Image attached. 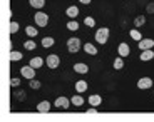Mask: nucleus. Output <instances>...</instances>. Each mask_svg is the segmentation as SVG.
Wrapping results in <instances>:
<instances>
[{
	"label": "nucleus",
	"mask_w": 154,
	"mask_h": 122,
	"mask_svg": "<svg viewBox=\"0 0 154 122\" xmlns=\"http://www.w3.org/2000/svg\"><path fill=\"white\" fill-rule=\"evenodd\" d=\"M29 2H30V5L34 8H42L45 5V0H29Z\"/></svg>",
	"instance_id": "obj_18"
},
{
	"label": "nucleus",
	"mask_w": 154,
	"mask_h": 122,
	"mask_svg": "<svg viewBox=\"0 0 154 122\" xmlns=\"http://www.w3.org/2000/svg\"><path fill=\"white\" fill-rule=\"evenodd\" d=\"M10 85H12V87H17V85H20V80L14 77V79H10Z\"/></svg>",
	"instance_id": "obj_31"
},
{
	"label": "nucleus",
	"mask_w": 154,
	"mask_h": 122,
	"mask_svg": "<svg viewBox=\"0 0 154 122\" xmlns=\"http://www.w3.org/2000/svg\"><path fill=\"white\" fill-rule=\"evenodd\" d=\"M45 62H47V67L49 69H57L59 64H60V59H59L57 53H50V55H47Z\"/></svg>",
	"instance_id": "obj_3"
},
{
	"label": "nucleus",
	"mask_w": 154,
	"mask_h": 122,
	"mask_svg": "<svg viewBox=\"0 0 154 122\" xmlns=\"http://www.w3.org/2000/svg\"><path fill=\"white\" fill-rule=\"evenodd\" d=\"M144 22H146V17H144V15H139V17H136L134 25H136V27H141V25H144Z\"/></svg>",
	"instance_id": "obj_23"
},
{
	"label": "nucleus",
	"mask_w": 154,
	"mask_h": 122,
	"mask_svg": "<svg viewBox=\"0 0 154 122\" xmlns=\"http://www.w3.org/2000/svg\"><path fill=\"white\" fill-rule=\"evenodd\" d=\"M19 30V23L17 22H10V34H15Z\"/></svg>",
	"instance_id": "obj_29"
},
{
	"label": "nucleus",
	"mask_w": 154,
	"mask_h": 122,
	"mask_svg": "<svg viewBox=\"0 0 154 122\" xmlns=\"http://www.w3.org/2000/svg\"><path fill=\"white\" fill-rule=\"evenodd\" d=\"M100 102H102V97H100L99 94H94V96H91V97H89V104H91L92 107L100 105Z\"/></svg>",
	"instance_id": "obj_11"
},
{
	"label": "nucleus",
	"mask_w": 154,
	"mask_h": 122,
	"mask_svg": "<svg viewBox=\"0 0 154 122\" xmlns=\"http://www.w3.org/2000/svg\"><path fill=\"white\" fill-rule=\"evenodd\" d=\"M34 20H35V23H37L38 27H45L47 23H49V15L44 14V12H37L35 17H34Z\"/></svg>",
	"instance_id": "obj_4"
},
{
	"label": "nucleus",
	"mask_w": 154,
	"mask_h": 122,
	"mask_svg": "<svg viewBox=\"0 0 154 122\" xmlns=\"http://www.w3.org/2000/svg\"><path fill=\"white\" fill-rule=\"evenodd\" d=\"M67 29H69V30H77V29H79V23L75 22V20H70L69 23H67Z\"/></svg>",
	"instance_id": "obj_26"
},
{
	"label": "nucleus",
	"mask_w": 154,
	"mask_h": 122,
	"mask_svg": "<svg viewBox=\"0 0 154 122\" xmlns=\"http://www.w3.org/2000/svg\"><path fill=\"white\" fill-rule=\"evenodd\" d=\"M84 50L89 53V55H96V53H97L96 47H94L92 44H85V45H84Z\"/></svg>",
	"instance_id": "obj_17"
},
{
	"label": "nucleus",
	"mask_w": 154,
	"mask_h": 122,
	"mask_svg": "<svg viewBox=\"0 0 154 122\" xmlns=\"http://www.w3.org/2000/svg\"><path fill=\"white\" fill-rule=\"evenodd\" d=\"M42 45L44 47H52V45H54V38H52V37H44Z\"/></svg>",
	"instance_id": "obj_22"
},
{
	"label": "nucleus",
	"mask_w": 154,
	"mask_h": 122,
	"mask_svg": "<svg viewBox=\"0 0 154 122\" xmlns=\"http://www.w3.org/2000/svg\"><path fill=\"white\" fill-rule=\"evenodd\" d=\"M152 57H154V53H152V50H151V49H147V50H143V53H141V60H143V62H147V60H151Z\"/></svg>",
	"instance_id": "obj_13"
},
{
	"label": "nucleus",
	"mask_w": 154,
	"mask_h": 122,
	"mask_svg": "<svg viewBox=\"0 0 154 122\" xmlns=\"http://www.w3.org/2000/svg\"><path fill=\"white\" fill-rule=\"evenodd\" d=\"M152 47H154V40H152V38H144V40L139 42V49H141V50H147V49H152Z\"/></svg>",
	"instance_id": "obj_8"
},
{
	"label": "nucleus",
	"mask_w": 154,
	"mask_h": 122,
	"mask_svg": "<svg viewBox=\"0 0 154 122\" xmlns=\"http://www.w3.org/2000/svg\"><path fill=\"white\" fill-rule=\"evenodd\" d=\"M84 23H85V25H89V27H94V25H96V22H94L92 17H85V19H84Z\"/></svg>",
	"instance_id": "obj_28"
},
{
	"label": "nucleus",
	"mask_w": 154,
	"mask_h": 122,
	"mask_svg": "<svg viewBox=\"0 0 154 122\" xmlns=\"http://www.w3.org/2000/svg\"><path fill=\"white\" fill-rule=\"evenodd\" d=\"M37 111H38V112H49V111H50V104L47 102V100H45V102H40V104L37 105Z\"/></svg>",
	"instance_id": "obj_15"
},
{
	"label": "nucleus",
	"mask_w": 154,
	"mask_h": 122,
	"mask_svg": "<svg viewBox=\"0 0 154 122\" xmlns=\"http://www.w3.org/2000/svg\"><path fill=\"white\" fill-rule=\"evenodd\" d=\"M87 82L85 80H77L75 82V90H77V94H82V92H85L87 90Z\"/></svg>",
	"instance_id": "obj_10"
},
{
	"label": "nucleus",
	"mask_w": 154,
	"mask_h": 122,
	"mask_svg": "<svg viewBox=\"0 0 154 122\" xmlns=\"http://www.w3.org/2000/svg\"><path fill=\"white\" fill-rule=\"evenodd\" d=\"M129 35H131V37L134 38V40H137V42H141V40H143V35H141V32L136 30V29H134V30L129 32Z\"/></svg>",
	"instance_id": "obj_19"
},
{
	"label": "nucleus",
	"mask_w": 154,
	"mask_h": 122,
	"mask_svg": "<svg viewBox=\"0 0 154 122\" xmlns=\"http://www.w3.org/2000/svg\"><path fill=\"white\" fill-rule=\"evenodd\" d=\"M20 74H22V77L32 80V79L35 77V69L32 67L30 64H29V65H25V67H22V69H20Z\"/></svg>",
	"instance_id": "obj_5"
},
{
	"label": "nucleus",
	"mask_w": 154,
	"mask_h": 122,
	"mask_svg": "<svg viewBox=\"0 0 154 122\" xmlns=\"http://www.w3.org/2000/svg\"><path fill=\"white\" fill-rule=\"evenodd\" d=\"M96 109H94V107H92V109H89V111H87V114H96Z\"/></svg>",
	"instance_id": "obj_34"
},
{
	"label": "nucleus",
	"mask_w": 154,
	"mask_h": 122,
	"mask_svg": "<svg viewBox=\"0 0 154 122\" xmlns=\"http://www.w3.org/2000/svg\"><path fill=\"white\" fill-rule=\"evenodd\" d=\"M70 100H72V104H74V105H77V107H79V105H82V104H84V99H82V97L79 96V94H77V96H74V97H72V99H70Z\"/></svg>",
	"instance_id": "obj_21"
},
{
	"label": "nucleus",
	"mask_w": 154,
	"mask_h": 122,
	"mask_svg": "<svg viewBox=\"0 0 154 122\" xmlns=\"http://www.w3.org/2000/svg\"><path fill=\"white\" fill-rule=\"evenodd\" d=\"M117 52H119L121 57H127V55H129V52H131V49H129V45H127V44H119Z\"/></svg>",
	"instance_id": "obj_9"
},
{
	"label": "nucleus",
	"mask_w": 154,
	"mask_h": 122,
	"mask_svg": "<svg viewBox=\"0 0 154 122\" xmlns=\"http://www.w3.org/2000/svg\"><path fill=\"white\" fill-rule=\"evenodd\" d=\"M66 14L70 17V19H75V17L79 15V8H77L75 5H72V7H69V8L66 10Z\"/></svg>",
	"instance_id": "obj_14"
},
{
	"label": "nucleus",
	"mask_w": 154,
	"mask_h": 122,
	"mask_svg": "<svg viewBox=\"0 0 154 122\" xmlns=\"http://www.w3.org/2000/svg\"><path fill=\"white\" fill-rule=\"evenodd\" d=\"M122 67H124V62H122V57L119 55V57L114 60V69H116V70H121Z\"/></svg>",
	"instance_id": "obj_20"
},
{
	"label": "nucleus",
	"mask_w": 154,
	"mask_h": 122,
	"mask_svg": "<svg viewBox=\"0 0 154 122\" xmlns=\"http://www.w3.org/2000/svg\"><path fill=\"white\" fill-rule=\"evenodd\" d=\"M30 87H32V89H40V82L32 79V80H30Z\"/></svg>",
	"instance_id": "obj_30"
},
{
	"label": "nucleus",
	"mask_w": 154,
	"mask_h": 122,
	"mask_svg": "<svg viewBox=\"0 0 154 122\" xmlns=\"http://www.w3.org/2000/svg\"><path fill=\"white\" fill-rule=\"evenodd\" d=\"M42 64H44V60L40 57H34L30 60V65L34 67V69H38V67H42Z\"/></svg>",
	"instance_id": "obj_16"
},
{
	"label": "nucleus",
	"mask_w": 154,
	"mask_h": 122,
	"mask_svg": "<svg viewBox=\"0 0 154 122\" xmlns=\"http://www.w3.org/2000/svg\"><path fill=\"white\" fill-rule=\"evenodd\" d=\"M74 70H75L77 74H87L89 72V67L85 64H82V62H79V64L74 65Z\"/></svg>",
	"instance_id": "obj_12"
},
{
	"label": "nucleus",
	"mask_w": 154,
	"mask_h": 122,
	"mask_svg": "<svg viewBox=\"0 0 154 122\" xmlns=\"http://www.w3.org/2000/svg\"><path fill=\"white\" fill-rule=\"evenodd\" d=\"M137 87L143 89V90H146V89L152 87V79H149V77H143L141 80H137Z\"/></svg>",
	"instance_id": "obj_7"
},
{
	"label": "nucleus",
	"mask_w": 154,
	"mask_h": 122,
	"mask_svg": "<svg viewBox=\"0 0 154 122\" xmlns=\"http://www.w3.org/2000/svg\"><path fill=\"white\" fill-rule=\"evenodd\" d=\"M146 10H147V14H154V4H149L146 7Z\"/></svg>",
	"instance_id": "obj_32"
},
{
	"label": "nucleus",
	"mask_w": 154,
	"mask_h": 122,
	"mask_svg": "<svg viewBox=\"0 0 154 122\" xmlns=\"http://www.w3.org/2000/svg\"><path fill=\"white\" fill-rule=\"evenodd\" d=\"M79 49H81V38L72 37V38L67 40V50H69L70 53H75Z\"/></svg>",
	"instance_id": "obj_2"
},
{
	"label": "nucleus",
	"mask_w": 154,
	"mask_h": 122,
	"mask_svg": "<svg viewBox=\"0 0 154 122\" xmlns=\"http://www.w3.org/2000/svg\"><path fill=\"white\" fill-rule=\"evenodd\" d=\"M25 34H27L29 37H35V35H37V29H35V27H27V29H25Z\"/></svg>",
	"instance_id": "obj_25"
},
{
	"label": "nucleus",
	"mask_w": 154,
	"mask_h": 122,
	"mask_svg": "<svg viewBox=\"0 0 154 122\" xmlns=\"http://www.w3.org/2000/svg\"><path fill=\"white\" fill-rule=\"evenodd\" d=\"M69 104H70V100L67 97H57V100H55V107H59L62 111H67L69 109Z\"/></svg>",
	"instance_id": "obj_6"
},
{
	"label": "nucleus",
	"mask_w": 154,
	"mask_h": 122,
	"mask_svg": "<svg viewBox=\"0 0 154 122\" xmlns=\"http://www.w3.org/2000/svg\"><path fill=\"white\" fill-rule=\"evenodd\" d=\"M107 38H109V29L107 27H100L99 30L96 32V40L100 45H104V44L107 42Z\"/></svg>",
	"instance_id": "obj_1"
},
{
	"label": "nucleus",
	"mask_w": 154,
	"mask_h": 122,
	"mask_svg": "<svg viewBox=\"0 0 154 122\" xmlns=\"http://www.w3.org/2000/svg\"><path fill=\"white\" fill-rule=\"evenodd\" d=\"M23 45H25V49H27V50H34L35 49V42H34V40H27Z\"/></svg>",
	"instance_id": "obj_27"
},
{
	"label": "nucleus",
	"mask_w": 154,
	"mask_h": 122,
	"mask_svg": "<svg viewBox=\"0 0 154 122\" xmlns=\"http://www.w3.org/2000/svg\"><path fill=\"white\" fill-rule=\"evenodd\" d=\"M79 2H81V4H84V5H89V4H91V0H79Z\"/></svg>",
	"instance_id": "obj_33"
},
{
	"label": "nucleus",
	"mask_w": 154,
	"mask_h": 122,
	"mask_svg": "<svg viewBox=\"0 0 154 122\" xmlns=\"http://www.w3.org/2000/svg\"><path fill=\"white\" fill-rule=\"evenodd\" d=\"M20 59H22V53L20 52H15V50H12L10 52V60L15 62V60H20Z\"/></svg>",
	"instance_id": "obj_24"
}]
</instances>
